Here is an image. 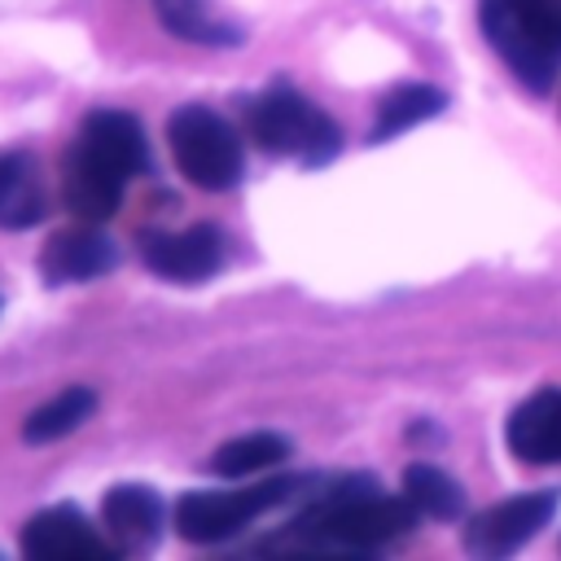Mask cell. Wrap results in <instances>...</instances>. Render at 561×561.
I'll list each match as a JSON object with an SVG mask.
<instances>
[{
  "mask_svg": "<svg viewBox=\"0 0 561 561\" xmlns=\"http://www.w3.org/2000/svg\"><path fill=\"white\" fill-rule=\"evenodd\" d=\"M149 167L145 131L123 110H92L66 158V202L79 219L101 224L118 210L131 175Z\"/></svg>",
  "mask_w": 561,
  "mask_h": 561,
  "instance_id": "1",
  "label": "cell"
},
{
  "mask_svg": "<svg viewBox=\"0 0 561 561\" xmlns=\"http://www.w3.org/2000/svg\"><path fill=\"white\" fill-rule=\"evenodd\" d=\"M416 508L408 495H381L373 478H351L337 491L320 495L298 522L294 535L320 548H377L408 535Z\"/></svg>",
  "mask_w": 561,
  "mask_h": 561,
  "instance_id": "2",
  "label": "cell"
},
{
  "mask_svg": "<svg viewBox=\"0 0 561 561\" xmlns=\"http://www.w3.org/2000/svg\"><path fill=\"white\" fill-rule=\"evenodd\" d=\"M478 22L486 44L530 92L552 88L561 70V0H478Z\"/></svg>",
  "mask_w": 561,
  "mask_h": 561,
  "instance_id": "3",
  "label": "cell"
},
{
  "mask_svg": "<svg viewBox=\"0 0 561 561\" xmlns=\"http://www.w3.org/2000/svg\"><path fill=\"white\" fill-rule=\"evenodd\" d=\"M250 136L259 140V149L280 153V158H298V162H329L337 153V123L311 105L302 92L294 88H272L250 105Z\"/></svg>",
  "mask_w": 561,
  "mask_h": 561,
  "instance_id": "4",
  "label": "cell"
},
{
  "mask_svg": "<svg viewBox=\"0 0 561 561\" xmlns=\"http://www.w3.org/2000/svg\"><path fill=\"white\" fill-rule=\"evenodd\" d=\"M167 145L180 175L206 193H224L241 180V140L210 105H180L167 123Z\"/></svg>",
  "mask_w": 561,
  "mask_h": 561,
  "instance_id": "5",
  "label": "cell"
},
{
  "mask_svg": "<svg viewBox=\"0 0 561 561\" xmlns=\"http://www.w3.org/2000/svg\"><path fill=\"white\" fill-rule=\"evenodd\" d=\"M294 486H298L294 478H276V482L241 486V491H193L175 504V526L193 543H219V539L245 530L272 504H280Z\"/></svg>",
  "mask_w": 561,
  "mask_h": 561,
  "instance_id": "6",
  "label": "cell"
},
{
  "mask_svg": "<svg viewBox=\"0 0 561 561\" xmlns=\"http://www.w3.org/2000/svg\"><path fill=\"white\" fill-rule=\"evenodd\" d=\"M557 513V495L552 491H530V495H513L500 500L491 508H482L478 517H469L465 526V548L473 557H508L517 552L526 539L539 535V526H548V517Z\"/></svg>",
  "mask_w": 561,
  "mask_h": 561,
  "instance_id": "7",
  "label": "cell"
},
{
  "mask_svg": "<svg viewBox=\"0 0 561 561\" xmlns=\"http://www.w3.org/2000/svg\"><path fill=\"white\" fill-rule=\"evenodd\" d=\"M145 267L175 285H197L224 267V237L210 224H193L180 232H153L140 245Z\"/></svg>",
  "mask_w": 561,
  "mask_h": 561,
  "instance_id": "8",
  "label": "cell"
},
{
  "mask_svg": "<svg viewBox=\"0 0 561 561\" xmlns=\"http://www.w3.org/2000/svg\"><path fill=\"white\" fill-rule=\"evenodd\" d=\"M22 552L35 561H88V557H110V543L92 530V522L75 504H57L26 522Z\"/></svg>",
  "mask_w": 561,
  "mask_h": 561,
  "instance_id": "9",
  "label": "cell"
},
{
  "mask_svg": "<svg viewBox=\"0 0 561 561\" xmlns=\"http://www.w3.org/2000/svg\"><path fill=\"white\" fill-rule=\"evenodd\" d=\"M504 438L526 465H561V390L543 386L522 399L504 425Z\"/></svg>",
  "mask_w": 561,
  "mask_h": 561,
  "instance_id": "10",
  "label": "cell"
},
{
  "mask_svg": "<svg viewBox=\"0 0 561 561\" xmlns=\"http://www.w3.org/2000/svg\"><path fill=\"white\" fill-rule=\"evenodd\" d=\"M114 263H118V245H114L105 232L88 228V224L57 232V237L44 245V254H39V272H44L48 285L96 280V276H105Z\"/></svg>",
  "mask_w": 561,
  "mask_h": 561,
  "instance_id": "11",
  "label": "cell"
},
{
  "mask_svg": "<svg viewBox=\"0 0 561 561\" xmlns=\"http://www.w3.org/2000/svg\"><path fill=\"white\" fill-rule=\"evenodd\" d=\"M48 210V184L31 153H0V228H31Z\"/></svg>",
  "mask_w": 561,
  "mask_h": 561,
  "instance_id": "12",
  "label": "cell"
},
{
  "mask_svg": "<svg viewBox=\"0 0 561 561\" xmlns=\"http://www.w3.org/2000/svg\"><path fill=\"white\" fill-rule=\"evenodd\" d=\"M101 522L123 548H149L162 530V500L153 486H140V482L110 486L101 500Z\"/></svg>",
  "mask_w": 561,
  "mask_h": 561,
  "instance_id": "13",
  "label": "cell"
},
{
  "mask_svg": "<svg viewBox=\"0 0 561 561\" xmlns=\"http://www.w3.org/2000/svg\"><path fill=\"white\" fill-rule=\"evenodd\" d=\"M92 408H96V394H92L88 386H70V390L53 394L44 408H35V412L26 416L22 438H26V443H53V438H66V434H75V430L92 416Z\"/></svg>",
  "mask_w": 561,
  "mask_h": 561,
  "instance_id": "14",
  "label": "cell"
},
{
  "mask_svg": "<svg viewBox=\"0 0 561 561\" xmlns=\"http://www.w3.org/2000/svg\"><path fill=\"white\" fill-rule=\"evenodd\" d=\"M443 110V92L430 88V83H403L394 88L381 105H377V127H373V140H390L425 118H434Z\"/></svg>",
  "mask_w": 561,
  "mask_h": 561,
  "instance_id": "15",
  "label": "cell"
},
{
  "mask_svg": "<svg viewBox=\"0 0 561 561\" xmlns=\"http://www.w3.org/2000/svg\"><path fill=\"white\" fill-rule=\"evenodd\" d=\"M403 495L412 500L416 513L425 517H438V522H451L465 513V491L456 478H447L443 469L434 465H408L403 473Z\"/></svg>",
  "mask_w": 561,
  "mask_h": 561,
  "instance_id": "16",
  "label": "cell"
},
{
  "mask_svg": "<svg viewBox=\"0 0 561 561\" xmlns=\"http://www.w3.org/2000/svg\"><path fill=\"white\" fill-rule=\"evenodd\" d=\"M285 456H289V443H285L280 434L259 430V434H241V438L224 443V447L210 456V469L224 473V478H245V473H263V469L280 465Z\"/></svg>",
  "mask_w": 561,
  "mask_h": 561,
  "instance_id": "17",
  "label": "cell"
},
{
  "mask_svg": "<svg viewBox=\"0 0 561 561\" xmlns=\"http://www.w3.org/2000/svg\"><path fill=\"white\" fill-rule=\"evenodd\" d=\"M153 9L162 18V26L180 39H193V44H237L241 39L228 22H219L210 13L206 0H153Z\"/></svg>",
  "mask_w": 561,
  "mask_h": 561,
  "instance_id": "18",
  "label": "cell"
}]
</instances>
